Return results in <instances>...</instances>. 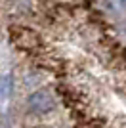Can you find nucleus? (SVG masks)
I'll list each match as a JSON object with an SVG mask.
<instances>
[{
	"instance_id": "1",
	"label": "nucleus",
	"mask_w": 126,
	"mask_h": 128,
	"mask_svg": "<svg viewBox=\"0 0 126 128\" xmlns=\"http://www.w3.org/2000/svg\"><path fill=\"white\" fill-rule=\"evenodd\" d=\"M27 105H29V109L32 113H48L54 107V98L44 90H36L29 96Z\"/></svg>"
},
{
	"instance_id": "2",
	"label": "nucleus",
	"mask_w": 126,
	"mask_h": 128,
	"mask_svg": "<svg viewBox=\"0 0 126 128\" xmlns=\"http://www.w3.org/2000/svg\"><path fill=\"white\" fill-rule=\"evenodd\" d=\"M12 90H14L12 75H4L0 78V98H2V100H8V98L12 96Z\"/></svg>"
}]
</instances>
